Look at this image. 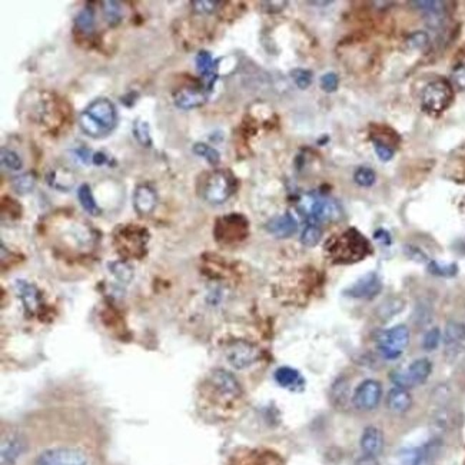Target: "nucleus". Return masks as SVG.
I'll return each mask as SVG.
<instances>
[{
	"label": "nucleus",
	"mask_w": 465,
	"mask_h": 465,
	"mask_svg": "<svg viewBox=\"0 0 465 465\" xmlns=\"http://www.w3.org/2000/svg\"><path fill=\"white\" fill-rule=\"evenodd\" d=\"M355 465H379V462H378L377 457L363 455V457H361V458L355 462Z\"/></svg>",
	"instance_id": "48"
},
{
	"label": "nucleus",
	"mask_w": 465,
	"mask_h": 465,
	"mask_svg": "<svg viewBox=\"0 0 465 465\" xmlns=\"http://www.w3.org/2000/svg\"><path fill=\"white\" fill-rule=\"evenodd\" d=\"M444 342L446 350L450 353H455L460 350V346L465 342V325L461 322L451 321L445 326Z\"/></svg>",
	"instance_id": "21"
},
{
	"label": "nucleus",
	"mask_w": 465,
	"mask_h": 465,
	"mask_svg": "<svg viewBox=\"0 0 465 465\" xmlns=\"http://www.w3.org/2000/svg\"><path fill=\"white\" fill-rule=\"evenodd\" d=\"M36 465H88V457L78 448L58 446L40 453Z\"/></svg>",
	"instance_id": "11"
},
{
	"label": "nucleus",
	"mask_w": 465,
	"mask_h": 465,
	"mask_svg": "<svg viewBox=\"0 0 465 465\" xmlns=\"http://www.w3.org/2000/svg\"><path fill=\"white\" fill-rule=\"evenodd\" d=\"M431 371H433V363L427 358H421L414 361L407 371L392 372V381L396 387L408 390L424 384L431 375Z\"/></svg>",
	"instance_id": "10"
},
{
	"label": "nucleus",
	"mask_w": 465,
	"mask_h": 465,
	"mask_svg": "<svg viewBox=\"0 0 465 465\" xmlns=\"http://www.w3.org/2000/svg\"><path fill=\"white\" fill-rule=\"evenodd\" d=\"M339 85V78L334 72H328L321 78V88L326 93H332L338 89Z\"/></svg>",
	"instance_id": "40"
},
{
	"label": "nucleus",
	"mask_w": 465,
	"mask_h": 465,
	"mask_svg": "<svg viewBox=\"0 0 465 465\" xmlns=\"http://www.w3.org/2000/svg\"><path fill=\"white\" fill-rule=\"evenodd\" d=\"M412 6L428 14L431 19H440L444 12V3L437 0H428V2H412Z\"/></svg>",
	"instance_id": "32"
},
{
	"label": "nucleus",
	"mask_w": 465,
	"mask_h": 465,
	"mask_svg": "<svg viewBox=\"0 0 465 465\" xmlns=\"http://www.w3.org/2000/svg\"><path fill=\"white\" fill-rule=\"evenodd\" d=\"M374 238L381 242V243H384V245H390L391 243V237L387 230L384 229H378L375 234H374Z\"/></svg>",
	"instance_id": "46"
},
{
	"label": "nucleus",
	"mask_w": 465,
	"mask_h": 465,
	"mask_svg": "<svg viewBox=\"0 0 465 465\" xmlns=\"http://www.w3.org/2000/svg\"><path fill=\"white\" fill-rule=\"evenodd\" d=\"M25 453V441L19 434L2 437V465H14Z\"/></svg>",
	"instance_id": "16"
},
{
	"label": "nucleus",
	"mask_w": 465,
	"mask_h": 465,
	"mask_svg": "<svg viewBox=\"0 0 465 465\" xmlns=\"http://www.w3.org/2000/svg\"><path fill=\"white\" fill-rule=\"evenodd\" d=\"M409 342V331L405 325H396L379 335L378 346L383 357L395 359L403 354Z\"/></svg>",
	"instance_id": "9"
},
{
	"label": "nucleus",
	"mask_w": 465,
	"mask_h": 465,
	"mask_svg": "<svg viewBox=\"0 0 465 465\" xmlns=\"http://www.w3.org/2000/svg\"><path fill=\"white\" fill-rule=\"evenodd\" d=\"M325 251L335 263H355L367 258L372 248L370 241L355 228L346 229L341 235L326 242Z\"/></svg>",
	"instance_id": "2"
},
{
	"label": "nucleus",
	"mask_w": 465,
	"mask_h": 465,
	"mask_svg": "<svg viewBox=\"0 0 465 465\" xmlns=\"http://www.w3.org/2000/svg\"><path fill=\"white\" fill-rule=\"evenodd\" d=\"M156 206V192L149 185H139L134 192V208L139 215H149Z\"/></svg>",
	"instance_id": "19"
},
{
	"label": "nucleus",
	"mask_w": 465,
	"mask_h": 465,
	"mask_svg": "<svg viewBox=\"0 0 465 465\" xmlns=\"http://www.w3.org/2000/svg\"><path fill=\"white\" fill-rule=\"evenodd\" d=\"M322 237V229L320 228V225L317 224H307L304 232H302V237H301V242L305 246H315L318 245V242L321 241Z\"/></svg>",
	"instance_id": "36"
},
{
	"label": "nucleus",
	"mask_w": 465,
	"mask_h": 465,
	"mask_svg": "<svg viewBox=\"0 0 465 465\" xmlns=\"http://www.w3.org/2000/svg\"><path fill=\"white\" fill-rule=\"evenodd\" d=\"M79 125L93 139L109 135L118 125V110L106 97H97L79 116Z\"/></svg>",
	"instance_id": "1"
},
{
	"label": "nucleus",
	"mask_w": 465,
	"mask_h": 465,
	"mask_svg": "<svg viewBox=\"0 0 465 465\" xmlns=\"http://www.w3.org/2000/svg\"><path fill=\"white\" fill-rule=\"evenodd\" d=\"M134 136L142 146H152V136H151V128L149 123L142 119H136L134 122Z\"/></svg>",
	"instance_id": "33"
},
{
	"label": "nucleus",
	"mask_w": 465,
	"mask_h": 465,
	"mask_svg": "<svg viewBox=\"0 0 465 465\" xmlns=\"http://www.w3.org/2000/svg\"><path fill=\"white\" fill-rule=\"evenodd\" d=\"M383 395V387L374 379H367L357 388L354 394V405L361 411L374 409Z\"/></svg>",
	"instance_id": "13"
},
{
	"label": "nucleus",
	"mask_w": 465,
	"mask_h": 465,
	"mask_svg": "<svg viewBox=\"0 0 465 465\" xmlns=\"http://www.w3.org/2000/svg\"><path fill=\"white\" fill-rule=\"evenodd\" d=\"M209 398L215 404L230 407L242 396V387L238 379L225 370H213L206 381Z\"/></svg>",
	"instance_id": "3"
},
{
	"label": "nucleus",
	"mask_w": 465,
	"mask_h": 465,
	"mask_svg": "<svg viewBox=\"0 0 465 465\" xmlns=\"http://www.w3.org/2000/svg\"><path fill=\"white\" fill-rule=\"evenodd\" d=\"M175 105L179 109H184V110H189L193 108H199L202 106L206 101V93L205 91H196L192 88H187V89H182L175 95Z\"/></svg>",
	"instance_id": "20"
},
{
	"label": "nucleus",
	"mask_w": 465,
	"mask_h": 465,
	"mask_svg": "<svg viewBox=\"0 0 465 465\" xmlns=\"http://www.w3.org/2000/svg\"><path fill=\"white\" fill-rule=\"evenodd\" d=\"M440 339H441V332L438 328H433V329H429L425 337H424V342H422V346L425 348L427 351H433L436 350V348L440 344Z\"/></svg>",
	"instance_id": "42"
},
{
	"label": "nucleus",
	"mask_w": 465,
	"mask_h": 465,
	"mask_svg": "<svg viewBox=\"0 0 465 465\" xmlns=\"http://www.w3.org/2000/svg\"><path fill=\"white\" fill-rule=\"evenodd\" d=\"M35 185H36V176H35V174H32V172L22 174L19 176L13 178V180H12V188L21 195H26V193L32 192L33 188H35Z\"/></svg>",
	"instance_id": "29"
},
{
	"label": "nucleus",
	"mask_w": 465,
	"mask_h": 465,
	"mask_svg": "<svg viewBox=\"0 0 465 465\" xmlns=\"http://www.w3.org/2000/svg\"><path fill=\"white\" fill-rule=\"evenodd\" d=\"M388 408L395 414H404L412 405V396L405 388L395 387L390 391L387 398Z\"/></svg>",
	"instance_id": "22"
},
{
	"label": "nucleus",
	"mask_w": 465,
	"mask_h": 465,
	"mask_svg": "<svg viewBox=\"0 0 465 465\" xmlns=\"http://www.w3.org/2000/svg\"><path fill=\"white\" fill-rule=\"evenodd\" d=\"M92 163L96 165V166H102V165L108 163V156L105 154H102V152H97V154L93 155Z\"/></svg>",
	"instance_id": "49"
},
{
	"label": "nucleus",
	"mask_w": 465,
	"mask_h": 465,
	"mask_svg": "<svg viewBox=\"0 0 465 465\" xmlns=\"http://www.w3.org/2000/svg\"><path fill=\"white\" fill-rule=\"evenodd\" d=\"M451 80L460 91L465 92V60L454 66L453 73H451Z\"/></svg>",
	"instance_id": "41"
},
{
	"label": "nucleus",
	"mask_w": 465,
	"mask_h": 465,
	"mask_svg": "<svg viewBox=\"0 0 465 465\" xmlns=\"http://www.w3.org/2000/svg\"><path fill=\"white\" fill-rule=\"evenodd\" d=\"M309 5H317V6H328L331 2H309Z\"/></svg>",
	"instance_id": "50"
},
{
	"label": "nucleus",
	"mask_w": 465,
	"mask_h": 465,
	"mask_svg": "<svg viewBox=\"0 0 465 465\" xmlns=\"http://www.w3.org/2000/svg\"><path fill=\"white\" fill-rule=\"evenodd\" d=\"M75 154H76L78 159H80L83 163H89V160L93 158V155L91 156L89 149H86V147H80V149H78V151H76Z\"/></svg>",
	"instance_id": "47"
},
{
	"label": "nucleus",
	"mask_w": 465,
	"mask_h": 465,
	"mask_svg": "<svg viewBox=\"0 0 465 465\" xmlns=\"http://www.w3.org/2000/svg\"><path fill=\"white\" fill-rule=\"evenodd\" d=\"M291 78L295 82V85L302 91L308 89L312 83V72L308 69H301V68L294 69L291 72Z\"/></svg>",
	"instance_id": "39"
},
{
	"label": "nucleus",
	"mask_w": 465,
	"mask_h": 465,
	"mask_svg": "<svg viewBox=\"0 0 465 465\" xmlns=\"http://www.w3.org/2000/svg\"><path fill=\"white\" fill-rule=\"evenodd\" d=\"M300 209L304 217H307L308 224L334 222L342 217L339 205L321 195H307L300 204Z\"/></svg>",
	"instance_id": "4"
},
{
	"label": "nucleus",
	"mask_w": 465,
	"mask_h": 465,
	"mask_svg": "<svg viewBox=\"0 0 465 465\" xmlns=\"http://www.w3.org/2000/svg\"><path fill=\"white\" fill-rule=\"evenodd\" d=\"M372 145H374V151L381 162H390L394 158L395 155L394 147L388 145L387 142L381 141L379 138H372Z\"/></svg>",
	"instance_id": "38"
},
{
	"label": "nucleus",
	"mask_w": 465,
	"mask_h": 465,
	"mask_svg": "<svg viewBox=\"0 0 465 465\" xmlns=\"http://www.w3.org/2000/svg\"><path fill=\"white\" fill-rule=\"evenodd\" d=\"M381 289H383V284H381L378 275L375 272H370L359 278L354 285L345 289V295L359 298V300H372L381 292Z\"/></svg>",
	"instance_id": "15"
},
{
	"label": "nucleus",
	"mask_w": 465,
	"mask_h": 465,
	"mask_svg": "<svg viewBox=\"0 0 465 465\" xmlns=\"http://www.w3.org/2000/svg\"><path fill=\"white\" fill-rule=\"evenodd\" d=\"M147 239V230L136 225L119 226L115 232V245L126 258H142L146 254Z\"/></svg>",
	"instance_id": "5"
},
{
	"label": "nucleus",
	"mask_w": 465,
	"mask_h": 465,
	"mask_svg": "<svg viewBox=\"0 0 465 465\" xmlns=\"http://www.w3.org/2000/svg\"><path fill=\"white\" fill-rule=\"evenodd\" d=\"M428 457V446L424 448H414L408 450L403 455L404 465H422Z\"/></svg>",
	"instance_id": "37"
},
{
	"label": "nucleus",
	"mask_w": 465,
	"mask_h": 465,
	"mask_svg": "<svg viewBox=\"0 0 465 465\" xmlns=\"http://www.w3.org/2000/svg\"><path fill=\"white\" fill-rule=\"evenodd\" d=\"M193 154L206 159L208 163L212 165V166H218L221 163L219 152L217 151V149L206 145V143H195L193 145Z\"/></svg>",
	"instance_id": "31"
},
{
	"label": "nucleus",
	"mask_w": 465,
	"mask_h": 465,
	"mask_svg": "<svg viewBox=\"0 0 465 465\" xmlns=\"http://www.w3.org/2000/svg\"><path fill=\"white\" fill-rule=\"evenodd\" d=\"M237 179L226 171H215L209 174L202 185V196L213 205H221L234 195Z\"/></svg>",
	"instance_id": "6"
},
{
	"label": "nucleus",
	"mask_w": 465,
	"mask_h": 465,
	"mask_svg": "<svg viewBox=\"0 0 465 465\" xmlns=\"http://www.w3.org/2000/svg\"><path fill=\"white\" fill-rule=\"evenodd\" d=\"M0 160H2L3 168L10 169V171H19L23 166L22 158L9 147H2V152H0Z\"/></svg>",
	"instance_id": "34"
},
{
	"label": "nucleus",
	"mask_w": 465,
	"mask_h": 465,
	"mask_svg": "<svg viewBox=\"0 0 465 465\" xmlns=\"http://www.w3.org/2000/svg\"><path fill=\"white\" fill-rule=\"evenodd\" d=\"M75 26L76 29L83 33V35H92L95 30V13L91 8L83 9L75 19Z\"/></svg>",
	"instance_id": "26"
},
{
	"label": "nucleus",
	"mask_w": 465,
	"mask_h": 465,
	"mask_svg": "<svg viewBox=\"0 0 465 465\" xmlns=\"http://www.w3.org/2000/svg\"><path fill=\"white\" fill-rule=\"evenodd\" d=\"M429 42V38L425 32H415L408 38L407 43L411 49H424Z\"/></svg>",
	"instance_id": "43"
},
{
	"label": "nucleus",
	"mask_w": 465,
	"mask_h": 465,
	"mask_svg": "<svg viewBox=\"0 0 465 465\" xmlns=\"http://www.w3.org/2000/svg\"><path fill=\"white\" fill-rule=\"evenodd\" d=\"M229 465H284V462L268 450H242L232 457Z\"/></svg>",
	"instance_id": "14"
},
{
	"label": "nucleus",
	"mask_w": 465,
	"mask_h": 465,
	"mask_svg": "<svg viewBox=\"0 0 465 465\" xmlns=\"http://www.w3.org/2000/svg\"><path fill=\"white\" fill-rule=\"evenodd\" d=\"M249 234V222L239 213L222 217L215 224V238L222 243H237L243 241Z\"/></svg>",
	"instance_id": "8"
},
{
	"label": "nucleus",
	"mask_w": 465,
	"mask_h": 465,
	"mask_svg": "<svg viewBox=\"0 0 465 465\" xmlns=\"http://www.w3.org/2000/svg\"><path fill=\"white\" fill-rule=\"evenodd\" d=\"M109 271L113 274V276L123 282V284H129V282L134 279V270H132L130 265L125 261H113L108 263Z\"/></svg>",
	"instance_id": "27"
},
{
	"label": "nucleus",
	"mask_w": 465,
	"mask_h": 465,
	"mask_svg": "<svg viewBox=\"0 0 465 465\" xmlns=\"http://www.w3.org/2000/svg\"><path fill=\"white\" fill-rule=\"evenodd\" d=\"M354 180L361 188H371L377 182V174L374 169L368 168V166H361L354 174Z\"/></svg>",
	"instance_id": "35"
},
{
	"label": "nucleus",
	"mask_w": 465,
	"mask_h": 465,
	"mask_svg": "<svg viewBox=\"0 0 465 465\" xmlns=\"http://www.w3.org/2000/svg\"><path fill=\"white\" fill-rule=\"evenodd\" d=\"M429 271L436 274V275H441V276H453L457 274V267L455 265H448V267H442V265L437 263V262H431L429 263Z\"/></svg>",
	"instance_id": "45"
},
{
	"label": "nucleus",
	"mask_w": 465,
	"mask_h": 465,
	"mask_svg": "<svg viewBox=\"0 0 465 465\" xmlns=\"http://www.w3.org/2000/svg\"><path fill=\"white\" fill-rule=\"evenodd\" d=\"M225 355L228 362L237 370H245L248 367H251V365H254L261 357L258 348L245 341L230 344L226 348Z\"/></svg>",
	"instance_id": "12"
},
{
	"label": "nucleus",
	"mask_w": 465,
	"mask_h": 465,
	"mask_svg": "<svg viewBox=\"0 0 465 465\" xmlns=\"http://www.w3.org/2000/svg\"><path fill=\"white\" fill-rule=\"evenodd\" d=\"M14 287H16V291H18L19 296L22 298V301H23L26 309L33 311V309L38 308V305L40 304V292L35 285L29 284V282H26L23 279H18L14 282Z\"/></svg>",
	"instance_id": "23"
},
{
	"label": "nucleus",
	"mask_w": 465,
	"mask_h": 465,
	"mask_svg": "<svg viewBox=\"0 0 465 465\" xmlns=\"http://www.w3.org/2000/svg\"><path fill=\"white\" fill-rule=\"evenodd\" d=\"M221 2H212V0H193L192 6L199 13H213L218 9Z\"/></svg>",
	"instance_id": "44"
},
{
	"label": "nucleus",
	"mask_w": 465,
	"mask_h": 465,
	"mask_svg": "<svg viewBox=\"0 0 465 465\" xmlns=\"http://www.w3.org/2000/svg\"><path fill=\"white\" fill-rule=\"evenodd\" d=\"M404 308V302L401 300H398V298H391V300H387L385 302H383L378 308V317L387 321L390 318H392L394 315H396L398 312H401Z\"/></svg>",
	"instance_id": "30"
},
{
	"label": "nucleus",
	"mask_w": 465,
	"mask_h": 465,
	"mask_svg": "<svg viewBox=\"0 0 465 465\" xmlns=\"http://www.w3.org/2000/svg\"><path fill=\"white\" fill-rule=\"evenodd\" d=\"M275 379L276 383L288 390H296V388H301L304 385V379L301 377V374L298 372L296 370H292L289 367H281L276 370L275 372Z\"/></svg>",
	"instance_id": "24"
},
{
	"label": "nucleus",
	"mask_w": 465,
	"mask_h": 465,
	"mask_svg": "<svg viewBox=\"0 0 465 465\" xmlns=\"http://www.w3.org/2000/svg\"><path fill=\"white\" fill-rule=\"evenodd\" d=\"M361 448L363 455L378 457L384 450V434L375 427H368L362 433Z\"/></svg>",
	"instance_id": "17"
},
{
	"label": "nucleus",
	"mask_w": 465,
	"mask_h": 465,
	"mask_svg": "<svg viewBox=\"0 0 465 465\" xmlns=\"http://www.w3.org/2000/svg\"><path fill=\"white\" fill-rule=\"evenodd\" d=\"M102 9L105 19L110 27L118 26L122 22V8L119 2H115V0H106V2H102Z\"/></svg>",
	"instance_id": "28"
},
{
	"label": "nucleus",
	"mask_w": 465,
	"mask_h": 465,
	"mask_svg": "<svg viewBox=\"0 0 465 465\" xmlns=\"http://www.w3.org/2000/svg\"><path fill=\"white\" fill-rule=\"evenodd\" d=\"M298 229V224L291 213L279 215L267 224V230L276 238H289Z\"/></svg>",
	"instance_id": "18"
},
{
	"label": "nucleus",
	"mask_w": 465,
	"mask_h": 465,
	"mask_svg": "<svg viewBox=\"0 0 465 465\" xmlns=\"http://www.w3.org/2000/svg\"><path fill=\"white\" fill-rule=\"evenodd\" d=\"M78 199L83 211L89 213L91 217H97V215H101V208H99V205L96 204L92 189L88 184H82L78 188Z\"/></svg>",
	"instance_id": "25"
},
{
	"label": "nucleus",
	"mask_w": 465,
	"mask_h": 465,
	"mask_svg": "<svg viewBox=\"0 0 465 465\" xmlns=\"http://www.w3.org/2000/svg\"><path fill=\"white\" fill-rule=\"evenodd\" d=\"M454 97L451 83L445 79L429 82L422 91L421 105L428 113H441L450 108Z\"/></svg>",
	"instance_id": "7"
}]
</instances>
